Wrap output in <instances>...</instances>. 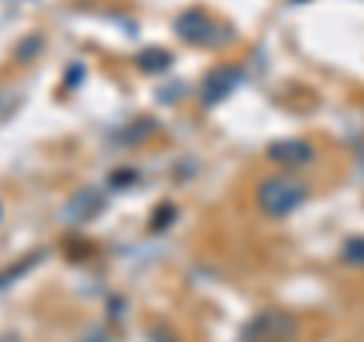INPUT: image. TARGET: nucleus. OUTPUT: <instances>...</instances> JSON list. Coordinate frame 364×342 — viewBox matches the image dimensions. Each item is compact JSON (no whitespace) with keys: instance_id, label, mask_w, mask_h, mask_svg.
Returning <instances> with one entry per match:
<instances>
[{"instance_id":"nucleus-1","label":"nucleus","mask_w":364,"mask_h":342,"mask_svg":"<svg viewBox=\"0 0 364 342\" xmlns=\"http://www.w3.org/2000/svg\"><path fill=\"white\" fill-rule=\"evenodd\" d=\"M301 197H304V188L298 185V182L286 179V176H273V179H267L264 185L258 188V203L270 215H286V212H291L301 203Z\"/></svg>"},{"instance_id":"nucleus-2","label":"nucleus","mask_w":364,"mask_h":342,"mask_svg":"<svg viewBox=\"0 0 364 342\" xmlns=\"http://www.w3.org/2000/svg\"><path fill=\"white\" fill-rule=\"evenodd\" d=\"M294 333V324L286 315H264L258 318V324H252V336H258L261 342H277Z\"/></svg>"},{"instance_id":"nucleus-3","label":"nucleus","mask_w":364,"mask_h":342,"mask_svg":"<svg viewBox=\"0 0 364 342\" xmlns=\"http://www.w3.org/2000/svg\"><path fill=\"white\" fill-rule=\"evenodd\" d=\"M306 155H310V149L301 143H286L279 149H273V158H279V161H304Z\"/></svg>"},{"instance_id":"nucleus-4","label":"nucleus","mask_w":364,"mask_h":342,"mask_svg":"<svg viewBox=\"0 0 364 342\" xmlns=\"http://www.w3.org/2000/svg\"><path fill=\"white\" fill-rule=\"evenodd\" d=\"M346 258L352 260V264H361L364 267V239H355V243L346 248Z\"/></svg>"}]
</instances>
